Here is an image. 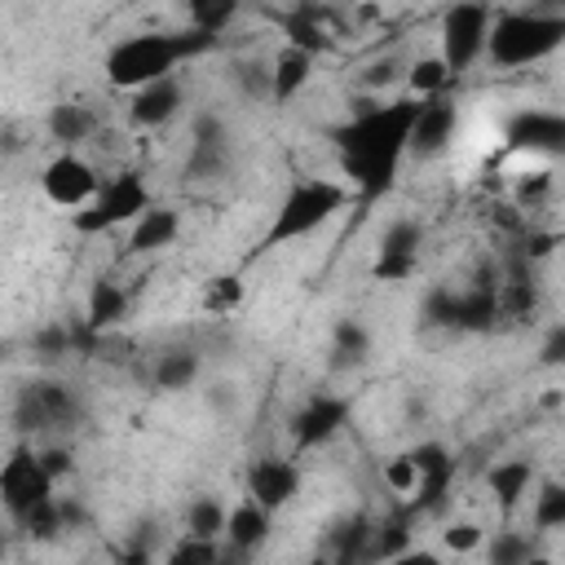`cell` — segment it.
Segmentation results:
<instances>
[{"instance_id": "cell-1", "label": "cell", "mask_w": 565, "mask_h": 565, "mask_svg": "<svg viewBox=\"0 0 565 565\" xmlns=\"http://www.w3.org/2000/svg\"><path fill=\"white\" fill-rule=\"evenodd\" d=\"M411 119H415V97H402L384 106H362L344 128H335L340 168L362 199H380L393 190L397 163L406 154Z\"/></svg>"}, {"instance_id": "cell-2", "label": "cell", "mask_w": 565, "mask_h": 565, "mask_svg": "<svg viewBox=\"0 0 565 565\" xmlns=\"http://www.w3.org/2000/svg\"><path fill=\"white\" fill-rule=\"evenodd\" d=\"M207 49H216V35L194 31V26L190 31H177V35H168V31H141V35L119 40L106 53V79L115 88L132 93V88H141L150 79L172 75L181 62H190V57H199Z\"/></svg>"}, {"instance_id": "cell-3", "label": "cell", "mask_w": 565, "mask_h": 565, "mask_svg": "<svg viewBox=\"0 0 565 565\" xmlns=\"http://www.w3.org/2000/svg\"><path fill=\"white\" fill-rule=\"evenodd\" d=\"M565 44V13H543V9H516L490 18L486 31V57L494 66H530L552 57Z\"/></svg>"}, {"instance_id": "cell-4", "label": "cell", "mask_w": 565, "mask_h": 565, "mask_svg": "<svg viewBox=\"0 0 565 565\" xmlns=\"http://www.w3.org/2000/svg\"><path fill=\"white\" fill-rule=\"evenodd\" d=\"M340 207H344V190H340L335 181H318V177L296 181V185L282 194V203H278V212H274V221H269V230H265V238H260V252L313 234V230L327 225Z\"/></svg>"}, {"instance_id": "cell-5", "label": "cell", "mask_w": 565, "mask_h": 565, "mask_svg": "<svg viewBox=\"0 0 565 565\" xmlns=\"http://www.w3.org/2000/svg\"><path fill=\"white\" fill-rule=\"evenodd\" d=\"M150 207V190L141 181V172H119L115 181L97 185V194L71 212L75 234H106L115 225H132L141 212Z\"/></svg>"}, {"instance_id": "cell-6", "label": "cell", "mask_w": 565, "mask_h": 565, "mask_svg": "<svg viewBox=\"0 0 565 565\" xmlns=\"http://www.w3.org/2000/svg\"><path fill=\"white\" fill-rule=\"evenodd\" d=\"M79 419V397L62 380H26L13 397V424L22 433H49V428H71Z\"/></svg>"}, {"instance_id": "cell-7", "label": "cell", "mask_w": 565, "mask_h": 565, "mask_svg": "<svg viewBox=\"0 0 565 565\" xmlns=\"http://www.w3.org/2000/svg\"><path fill=\"white\" fill-rule=\"evenodd\" d=\"M486 31H490V4L481 0H455L441 13V62L450 75H463L486 53Z\"/></svg>"}, {"instance_id": "cell-8", "label": "cell", "mask_w": 565, "mask_h": 565, "mask_svg": "<svg viewBox=\"0 0 565 565\" xmlns=\"http://www.w3.org/2000/svg\"><path fill=\"white\" fill-rule=\"evenodd\" d=\"M49 494H53V477L40 468V459H35L31 446H18V450L4 459V468H0V499H4L9 516L22 521V516H26L40 499H49Z\"/></svg>"}, {"instance_id": "cell-9", "label": "cell", "mask_w": 565, "mask_h": 565, "mask_svg": "<svg viewBox=\"0 0 565 565\" xmlns=\"http://www.w3.org/2000/svg\"><path fill=\"white\" fill-rule=\"evenodd\" d=\"M455 124H459V110L446 93L437 97H419L415 102V119H411V132H406V154L415 159H437L450 137H455Z\"/></svg>"}, {"instance_id": "cell-10", "label": "cell", "mask_w": 565, "mask_h": 565, "mask_svg": "<svg viewBox=\"0 0 565 565\" xmlns=\"http://www.w3.org/2000/svg\"><path fill=\"white\" fill-rule=\"evenodd\" d=\"M40 185H44V199L49 203H57V207H66V212H75V207H84L93 194H97V172H93V163L88 159H79V154H57L49 168H44V177H40Z\"/></svg>"}, {"instance_id": "cell-11", "label": "cell", "mask_w": 565, "mask_h": 565, "mask_svg": "<svg viewBox=\"0 0 565 565\" xmlns=\"http://www.w3.org/2000/svg\"><path fill=\"white\" fill-rule=\"evenodd\" d=\"M344 424H349V397L318 393V397H309V402L291 415V441H296V450H318V446H327Z\"/></svg>"}, {"instance_id": "cell-12", "label": "cell", "mask_w": 565, "mask_h": 565, "mask_svg": "<svg viewBox=\"0 0 565 565\" xmlns=\"http://www.w3.org/2000/svg\"><path fill=\"white\" fill-rule=\"evenodd\" d=\"M300 494V468L282 455H269V459H256L252 472H247V499H256L260 508L278 512L287 508L291 499Z\"/></svg>"}, {"instance_id": "cell-13", "label": "cell", "mask_w": 565, "mask_h": 565, "mask_svg": "<svg viewBox=\"0 0 565 565\" xmlns=\"http://www.w3.org/2000/svg\"><path fill=\"white\" fill-rule=\"evenodd\" d=\"M181 102H185L181 79H172V75L150 79V84L132 88V102H128V124H132V128H159V124H168V119L181 110Z\"/></svg>"}, {"instance_id": "cell-14", "label": "cell", "mask_w": 565, "mask_h": 565, "mask_svg": "<svg viewBox=\"0 0 565 565\" xmlns=\"http://www.w3.org/2000/svg\"><path fill=\"white\" fill-rule=\"evenodd\" d=\"M269 508H260L256 499H243V503H234L230 512H225V530H221V539L230 543V552L234 556H252L265 539H269Z\"/></svg>"}, {"instance_id": "cell-15", "label": "cell", "mask_w": 565, "mask_h": 565, "mask_svg": "<svg viewBox=\"0 0 565 565\" xmlns=\"http://www.w3.org/2000/svg\"><path fill=\"white\" fill-rule=\"evenodd\" d=\"M181 234V216L172 207H146L137 221H132V234H128V252L137 256H150V252H163L172 238Z\"/></svg>"}, {"instance_id": "cell-16", "label": "cell", "mask_w": 565, "mask_h": 565, "mask_svg": "<svg viewBox=\"0 0 565 565\" xmlns=\"http://www.w3.org/2000/svg\"><path fill=\"white\" fill-rule=\"evenodd\" d=\"M366 358H371V331L358 318H340L335 331H331V358H327V366L335 375H349V371L366 366Z\"/></svg>"}, {"instance_id": "cell-17", "label": "cell", "mask_w": 565, "mask_h": 565, "mask_svg": "<svg viewBox=\"0 0 565 565\" xmlns=\"http://www.w3.org/2000/svg\"><path fill=\"white\" fill-rule=\"evenodd\" d=\"M309 71H313V53L282 44V53L269 62V102H291L309 84Z\"/></svg>"}, {"instance_id": "cell-18", "label": "cell", "mask_w": 565, "mask_h": 565, "mask_svg": "<svg viewBox=\"0 0 565 565\" xmlns=\"http://www.w3.org/2000/svg\"><path fill=\"white\" fill-rule=\"evenodd\" d=\"M124 313H128V291L119 282H110V278H97L88 287V300H84V327L93 335H102L115 322H124Z\"/></svg>"}, {"instance_id": "cell-19", "label": "cell", "mask_w": 565, "mask_h": 565, "mask_svg": "<svg viewBox=\"0 0 565 565\" xmlns=\"http://www.w3.org/2000/svg\"><path fill=\"white\" fill-rule=\"evenodd\" d=\"M530 481H534L530 459H503V463H494L486 472V486H490V494H494V503H499L503 516L516 512V503L530 494Z\"/></svg>"}, {"instance_id": "cell-20", "label": "cell", "mask_w": 565, "mask_h": 565, "mask_svg": "<svg viewBox=\"0 0 565 565\" xmlns=\"http://www.w3.org/2000/svg\"><path fill=\"white\" fill-rule=\"evenodd\" d=\"M508 141L521 146V150H547V154H561L565 146V124L556 115H516L512 128H508Z\"/></svg>"}, {"instance_id": "cell-21", "label": "cell", "mask_w": 565, "mask_h": 565, "mask_svg": "<svg viewBox=\"0 0 565 565\" xmlns=\"http://www.w3.org/2000/svg\"><path fill=\"white\" fill-rule=\"evenodd\" d=\"M278 26H282L291 49H305V53H327L331 49V31H327V22H322V13L313 4H300V9L282 13Z\"/></svg>"}, {"instance_id": "cell-22", "label": "cell", "mask_w": 565, "mask_h": 565, "mask_svg": "<svg viewBox=\"0 0 565 565\" xmlns=\"http://www.w3.org/2000/svg\"><path fill=\"white\" fill-rule=\"evenodd\" d=\"M494 313H499V296L486 282H477L468 291H455V327L459 331H490Z\"/></svg>"}, {"instance_id": "cell-23", "label": "cell", "mask_w": 565, "mask_h": 565, "mask_svg": "<svg viewBox=\"0 0 565 565\" xmlns=\"http://www.w3.org/2000/svg\"><path fill=\"white\" fill-rule=\"evenodd\" d=\"M194 380H199V353L194 349H168V353H159V362H154V388L185 393V388H194Z\"/></svg>"}, {"instance_id": "cell-24", "label": "cell", "mask_w": 565, "mask_h": 565, "mask_svg": "<svg viewBox=\"0 0 565 565\" xmlns=\"http://www.w3.org/2000/svg\"><path fill=\"white\" fill-rule=\"evenodd\" d=\"M93 128H97V119H93V110L79 106V102H57V106L49 110V132H53V141H62V146L88 141Z\"/></svg>"}, {"instance_id": "cell-25", "label": "cell", "mask_w": 565, "mask_h": 565, "mask_svg": "<svg viewBox=\"0 0 565 565\" xmlns=\"http://www.w3.org/2000/svg\"><path fill=\"white\" fill-rule=\"evenodd\" d=\"M225 154H230V141H225L221 119H199V128H194V159H190V172H221V168H225Z\"/></svg>"}, {"instance_id": "cell-26", "label": "cell", "mask_w": 565, "mask_h": 565, "mask_svg": "<svg viewBox=\"0 0 565 565\" xmlns=\"http://www.w3.org/2000/svg\"><path fill=\"white\" fill-rule=\"evenodd\" d=\"M225 503L216 494H199L190 508H185V534H199V539H221L225 530Z\"/></svg>"}, {"instance_id": "cell-27", "label": "cell", "mask_w": 565, "mask_h": 565, "mask_svg": "<svg viewBox=\"0 0 565 565\" xmlns=\"http://www.w3.org/2000/svg\"><path fill=\"white\" fill-rule=\"evenodd\" d=\"M238 4H243V0H185V13H190V26H194V31L221 35V31L238 18Z\"/></svg>"}, {"instance_id": "cell-28", "label": "cell", "mask_w": 565, "mask_h": 565, "mask_svg": "<svg viewBox=\"0 0 565 565\" xmlns=\"http://www.w3.org/2000/svg\"><path fill=\"white\" fill-rule=\"evenodd\" d=\"M406 84H411L415 102H419V97H437V93H446L450 71H446V62H441V57H419V62H411V66H406Z\"/></svg>"}, {"instance_id": "cell-29", "label": "cell", "mask_w": 565, "mask_h": 565, "mask_svg": "<svg viewBox=\"0 0 565 565\" xmlns=\"http://www.w3.org/2000/svg\"><path fill=\"white\" fill-rule=\"evenodd\" d=\"M534 530H565V486L543 481L534 494Z\"/></svg>"}, {"instance_id": "cell-30", "label": "cell", "mask_w": 565, "mask_h": 565, "mask_svg": "<svg viewBox=\"0 0 565 565\" xmlns=\"http://www.w3.org/2000/svg\"><path fill=\"white\" fill-rule=\"evenodd\" d=\"M419 247H424V230H419V221H411V216H397V221H388V230L380 234V252L419 256Z\"/></svg>"}, {"instance_id": "cell-31", "label": "cell", "mask_w": 565, "mask_h": 565, "mask_svg": "<svg viewBox=\"0 0 565 565\" xmlns=\"http://www.w3.org/2000/svg\"><path fill=\"white\" fill-rule=\"evenodd\" d=\"M371 534H375V543L366 547L371 561H402V556L411 552V530H406L402 521H388V525H380V530H371Z\"/></svg>"}, {"instance_id": "cell-32", "label": "cell", "mask_w": 565, "mask_h": 565, "mask_svg": "<svg viewBox=\"0 0 565 565\" xmlns=\"http://www.w3.org/2000/svg\"><path fill=\"white\" fill-rule=\"evenodd\" d=\"M486 556H490V565H525L530 561V539L516 534V530H494Z\"/></svg>"}, {"instance_id": "cell-33", "label": "cell", "mask_w": 565, "mask_h": 565, "mask_svg": "<svg viewBox=\"0 0 565 565\" xmlns=\"http://www.w3.org/2000/svg\"><path fill=\"white\" fill-rule=\"evenodd\" d=\"M234 84H238L243 97H252V102H269V62H260V57L238 62V66H234Z\"/></svg>"}, {"instance_id": "cell-34", "label": "cell", "mask_w": 565, "mask_h": 565, "mask_svg": "<svg viewBox=\"0 0 565 565\" xmlns=\"http://www.w3.org/2000/svg\"><path fill=\"white\" fill-rule=\"evenodd\" d=\"M31 539H57V530H62V516H57V494H49V499H40L22 521H18Z\"/></svg>"}, {"instance_id": "cell-35", "label": "cell", "mask_w": 565, "mask_h": 565, "mask_svg": "<svg viewBox=\"0 0 565 565\" xmlns=\"http://www.w3.org/2000/svg\"><path fill=\"white\" fill-rule=\"evenodd\" d=\"M177 565H216L221 561V543L216 539H199V534H185L172 552H168Z\"/></svg>"}, {"instance_id": "cell-36", "label": "cell", "mask_w": 565, "mask_h": 565, "mask_svg": "<svg viewBox=\"0 0 565 565\" xmlns=\"http://www.w3.org/2000/svg\"><path fill=\"white\" fill-rule=\"evenodd\" d=\"M424 322L428 327H455V291L450 287H433L428 296H424Z\"/></svg>"}, {"instance_id": "cell-37", "label": "cell", "mask_w": 565, "mask_h": 565, "mask_svg": "<svg viewBox=\"0 0 565 565\" xmlns=\"http://www.w3.org/2000/svg\"><path fill=\"white\" fill-rule=\"evenodd\" d=\"M415 265H419V256H397V252H380V256H375V265H371V274H375L380 282H406V278L415 274Z\"/></svg>"}, {"instance_id": "cell-38", "label": "cell", "mask_w": 565, "mask_h": 565, "mask_svg": "<svg viewBox=\"0 0 565 565\" xmlns=\"http://www.w3.org/2000/svg\"><path fill=\"white\" fill-rule=\"evenodd\" d=\"M238 300H243V282H238L234 274L212 278V282H207V291H203V305H207V309H234Z\"/></svg>"}, {"instance_id": "cell-39", "label": "cell", "mask_w": 565, "mask_h": 565, "mask_svg": "<svg viewBox=\"0 0 565 565\" xmlns=\"http://www.w3.org/2000/svg\"><path fill=\"white\" fill-rule=\"evenodd\" d=\"M441 539H446V547H450V552L468 556V552H477V547H481V525H472V521H455V525H446V530H441Z\"/></svg>"}, {"instance_id": "cell-40", "label": "cell", "mask_w": 565, "mask_h": 565, "mask_svg": "<svg viewBox=\"0 0 565 565\" xmlns=\"http://www.w3.org/2000/svg\"><path fill=\"white\" fill-rule=\"evenodd\" d=\"M35 459H40V468L53 477V486L75 472V455H71L66 446H44V450H35Z\"/></svg>"}, {"instance_id": "cell-41", "label": "cell", "mask_w": 565, "mask_h": 565, "mask_svg": "<svg viewBox=\"0 0 565 565\" xmlns=\"http://www.w3.org/2000/svg\"><path fill=\"white\" fill-rule=\"evenodd\" d=\"M411 455V463H415V477L419 472H433V468H446V463H455L450 459V450L441 446V441H419L415 450H406Z\"/></svg>"}, {"instance_id": "cell-42", "label": "cell", "mask_w": 565, "mask_h": 565, "mask_svg": "<svg viewBox=\"0 0 565 565\" xmlns=\"http://www.w3.org/2000/svg\"><path fill=\"white\" fill-rule=\"evenodd\" d=\"M71 344H75L71 327H44L35 335V353H44V358H62V353H71Z\"/></svg>"}, {"instance_id": "cell-43", "label": "cell", "mask_w": 565, "mask_h": 565, "mask_svg": "<svg viewBox=\"0 0 565 565\" xmlns=\"http://www.w3.org/2000/svg\"><path fill=\"white\" fill-rule=\"evenodd\" d=\"M384 481H388V490L411 494V490H415V463H411V455L388 459V463H384Z\"/></svg>"}, {"instance_id": "cell-44", "label": "cell", "mask_w": 565, "mask_h": 565, "mask_svg": "<svg viewBox=\"0 0 565 565\" xmlns=\"http://www.w3.org/2000/svg\"><path fill=\"white\" fill-rule=\"evenodd\" d=\"M397 71H402V62H393V57H380V62H371V66L362 71V88L380 93V88H388V84L397 79Z\"/></svg>"}, {"instance_id": "cell-45", "label": "cell", "mask_w": 565, "mask_h": 565, "mask_svg": "<svg viewBox=\"0 0 565 565\" xmlns=\"http://www.w3.org/2000/svg\"><path fill=\"white\" fill-rule=\"evenodd\" d=\"M547 190H552V172H534V177H521V181H516V203L525 207V203L543 199Z\"/></svg>"}, {"instance_id": "cell-46", "label": "cell", "mask_w": 565, "mask_h": 565, "mask_svg": "<svg viewBox=\"0 0 565 565\" xmlns=\"http://www.w3.org/2000/svg\"><path fill=\"white\" fill-rule=\"evenodd\" d=\"M561 358H565V327L556 322V327L547 331L543 349H539V362H543V366H561Z\"/></svg>"}, {"instance_id": "cell-47", "label": "cell", "mask_w": 565, "mask_h": 565, "mask_svg": "<svg viewBox=\"0 0 565 565\" xmlns=\"http://www.w3.org/2000/svg\"><path fill=\"white\" fill-rule=\"evenodd\" d=\"M57 516H62V530L66 525H84V508L71 503V499H57Z\"/></svg>"}, {"instance_id": "cell-48", "label": "cell", "mask_w": 565, "mask_h": 565, "mask_svg": "<svg viewBox=\"0 0 565 565\" xmlns=\"http://www.w3.org/2000/svg\"><path fill=\"white\" fill-rule=\"evenodd\" d=\"M207 402H212V406H221V411H225V406H234V388H230V384H216V388H212V393H207Z\"/></svg>"}, {"instance_id": "cell-49", "label": "cell", "mask_w": 565, "mask_h": 565, "mask_svg": "<svg viewBox=\"0 0 565 565\" xmlns=\"http://www.w3.org/2000/svg\"><path fill=\"white\" fill-rule=\"evenodd\" d=\"M0 556H4V534H0Z\"/></svg>"}]
</instances>
